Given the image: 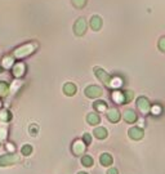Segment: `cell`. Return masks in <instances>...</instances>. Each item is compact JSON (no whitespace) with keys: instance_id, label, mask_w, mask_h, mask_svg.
Returning a JSON list of instances; mask_svg holds the SVG:
<instances>
[{"instance_id":"obj_1","label":"cell","mask_w":165,"mask_h":174,"mask_svg":"<svg viewBox=\"0 0 165 174\" xmlns=\"http://www.w3.org/2000/svg\"><path fill=\"white\" fill-rule=\"evenodd\" d=\"M35 49H36V44H25L14 50V56L17 58L26 57V56H29V54H31Z\"/></svg>"},{"instance_id":"obj_2","label":"cell","mask_w":165,"mask_h":174,"mask_svg":"<svg viewBox=\"0 0 165 174\" xmlns=\"http://www.w3.org/2000/svg\"><path fill=\"white\" fill-rule=\"evenodd\" d=\"M18 161H19V157L14 154H8V155L0 156V166H8V165H12Z\"/></svg>"},{"instance_id":"obj_3","label":"cell","mask_w":165,"mask_h":174,"mask_svg":"<svg viewBox=\"0 0 165 174\" xmlns=\"http://www.w3.org/2000/svg\"><path fill=\"white\" fill-rule=\"evenodd\" d=\"M94 74L98 79H100L102 83L104 85H107V86H111V78H110V75L104 71L103 68H100V67H96L94 68Z\"/></svg>"},{"instance_id":"obj_4","label":"cell","mask_w":165,"mask_h":174,"mask_svg":"<svg viewBox=\"0 0 165 174\" xmlns=\"http://www.w3.org/2000/svg\"><path fill=\"white\" fill-rule=\"evenodd\" d=\"M85 96L88 98H98L102 96V89L97 85H89L88 88H85Z\"/></svg>"},{"instance_id":"obj_5","label":"cell","mask_w":165,"mask_h":174,"mask_svg":"<svg viewBox=\"0 0 165 174\" xmlns=\"http://www.w3.org/2000/svg\"><path fill=\"white\" fill-rule=\"evenodd\" d=\"M85 30H86V22H85V19L80 17L78 21H76V23L74 26V32L78 36H82L85 34Z\"/></svg>"},{"instance_id":"obj_6","label":"cell","mask_w":165,"mask_h":174,"mask_svg":"<svg viewBox=\"0 0 165 174\" xmlns=\"http://www.w3.org/2000/svg\"><path fill=\"white\" fill-rule=\"evenodd\" d=\"M137 106H138L139 111L142 113H148L150 112V102H148V99L146 98V97H139L138 99H137Z\"/></svg>"},{"instance_id":"obj_7","label":"cell","mask_w":165,"mask_h":174,"mask_svg":"<svg viewBox=\"0 0 165 174\" xmlns=\"http://www.w3.org/2000/svg\"><path fill=\"white\" fill-rule=\"evenodd\" d=\"M128 134H129V137L132 139H134V141H139V139L143 138V130H142L141 128H138V127L130 128Z\"/></svg>"},{"instance_id":"obj_8","label":"cell","mask_w":165,"mask_h":174,"mask_svg":"<svg viewBox=\"0 0 165 174\" xmlns=\"http://www.w3.org/2000/svg\"><path fill=\"white\" fill-rule=\"evenodd\" d=\"M90 27L94 31H100L102 27V18L100 16H93L90 18Z\"/></svg>"},{"instance_id":"obj_9","label":"cell","mask_w":165,"mask_h":174,"mask_svg":"<svg viewBox=\"0 0 165 174\" xmlns=\"http://www.w3.org/2000/svg\"><path fill=\"white\" fill-rule=\"evenodd\" d=\"M107 119L112 123H116L120 120V112L116 110V108H110L107 111Z\"/></svg>"},{"instance_id":"obj_10","label":"cell","mask_w":165,"mask_h":174,"mask_svg":"<svg viewBox=\"0 0 165 174\" xmlns=\"http://www.w3.org/2000/svg\"><path fill=\"white\" fill-rule=\"evenodd\" d=\"M85 150V143L82 141H76V142L72 144V151L75 155H81Z\"/></svg>"},{"instance_id":"obj_11","label":"cell","mask_w":165,"mask_h":174,"mask_svg":"<svg viewBox=\"0 0 165 174\" xmlns=\"http://www.w3.org/2000/svg\"><path fill=\"white\" fill-rule=\"evenodd\" d=\"M25 70H26V66L23 63H17L13 67L12 71H13V75L16 76V78H21V76L25 74Z\"/></svg>"},{"instance_id":"obj_12","label":"cell","mask_w":165,"mask_h":174,"mask_svg":"<svg viewBox=\"0 0 165 174\" xmlns=\"http://www.w3.org/2000/svg\"><path fill=\"white\" fill-rule=\"evenodd\" d=\"M124 120L126 123H134L137 120V115L133 110H125L124 111Z\"/></svg>"},{"instance_id":"obj_13","label":"cell","mask_w":165,"mask_h":174,"mask_svg":"<svg viewBox=\"0 0 165 174\" xmlns=\"http://www.w3.org/2000/svg\"><path fill=\"white\" fill-rule=\"evenodd\" d=\"M63 92L66 96H74L76 93V86L72 83H66L63 86Z\"/></svg>"},{"instance_id":"obj_14","label":"cell","mask_w":165,"mask_h":174,"mask_svg":"<svg viewBox=\"0 0 165 174\" xmlns=\"http://www.w3.org/2000/svg\"><path fill=\"white\" fill-rule=\"evenodd\" d=\"M100 161L103 166H110L112 164V156L110 154H102L100 157Z\"/></svg>"},{"instance_id":"obj_15","label":"cell","mask_w":165,"mask_h":174,"mask_svg":"<svg viewBox=\"0 0 165 174\" xmlns=\"http://www.w3.org/2000/svg\"><path fill=\"white\" fill-rule=\"evenodd\" d=\"M100 116L97 115V113H88V116H86V121L89 123L90 125H97V124H100Z\"/></svg>"},{"instance_id":"obj_16","label":"cell","mask_w":165,"mask_h":174,"mask_svg":"<svg viewBox=\"0 0 165 174\" xmlns=\"http://www.w3.org/2000/svg\"><path fill=\"white\" fill-rule=\"evenodd\" d=\"M93 134H94V137H97L98 139H104L107 137V130L104 128H97V129H94Z\"/></svg>"},{"instance_id":"obj_17","label":"cell","mask_w":165,"mask_h":174,"mask_svg":"<svg viewBox=\"0 0 165 174\" xmlns=\"http://www.w3.org/2000/svg\"><path fill=\"white\" fill-rule=\"evenodd\" d=\"M112 99L118 103H124V93H121V92H114Z\"/></svg>"},{"instance_id":"obj_18","label":"cell","mask_w":165,"mask_h":174,"mask_svg":"<svg viewBox=\"0 0 165 174\" xmlns=\"http://www.w3.org/2000/svg\"><path fill=\"white\" fill-rule=\"evenodd\" d=\"M81 164L84 166H92L93 165V157L89 155H85L81 157Z\"/></svg>"},{"instance_id":"obj_19","label":"cell","mask_w":165,"mask_h":174,"mask_svg":"<svg viewBox=\"0 0 165 174\" xmlns=\"http://www.w3.org/2000/svg\"><path fill=\"white\" fill-rule=\"evenodd\" d=\"M8 89H9L8 84L4 83V81H0V96H2V97L7 96L8 94Z\"/></svg>"},{"instance_id":"obj_20","label":"cell","mask_w":165,"mask_h":174,"mask_svg":"<svg viewBox=\"0 0 165 174\" xmlns=\"http://www.w3.org/2000/svg\"><path fill=\"white\" fill-rule=\"evenodd\" d=\"M10 117H12V115L7 110H0V120L2 121H8Z\"/></svg>"},{"instance_id":"obj_21","label":"cell","mask_w":165,"mask_h":174,"mask_svg":"<svg viewBox=\"0 0 165 174\" xmlns=\"http://www.w3.org/2000/svg\"><path fill=\"white\" fill-rule=\"evenodd\" d=\"M94 108H96V110H98V111H104V110L107 108L106 102H103V101H98V102H96V103H94Z\"/></svg>"},{"instance_id":"obj_22","label":"cell","mask_w":165,"mask_h":174,"mask_svg":"<svg viewBox=\"0 0 165 174\" xmlns=\"http://www.w3.org/2000/svg\"><path fill=\"white\" fill-rule=\"evenodd\" d=\"M21 152H22V155L29 156V155H31V152H32V147H31L30 144H25L23 147L21 148Z\"/></svg>"},{"instance_id":"obj_23","label":"cell","mask_w":165,"mask_h":174,"mask_svg":"<svg viewBox=\"0 0 165 174\" xmlns=\"http://www.w3.org/2000/svg\"><path fill=\"white\" fill-rule=\"evenodd\" d=\"M133 97H134L133 92H130V90H126V92H124V103H126V102H130L132 99H133Z\"/></svg>"},{"instance_id":"obj_24","label":"cell","mask_w":165,"mask_h":174,"mask_svg":"<svg viewBox=\"0 0 165 174\" xmlns=\"http://www.w3.org/2000/svg\"><path fill=\"white\" fill-rule=\"evenodd\" d=\"M13 64V58H10V57H5L4 58V62H3V66L4 67H7V68H10V66Z\"/></svg>"},{"instance_id":"obj_25","label":"cell","mask_w":165,"mask_h":174,"mask_svg":"<svg viewBox=\"0 0 165 174\" xmlns=\"http://www.w3.org/2000/svg\"><path fill=\"white\" fill-rule=\"evenodd\" d=\"M85 2H86V0H72V3H74L78 8L84 7V5H85Z\"/></svg>"},{"instance_id":"obj_26","label":"cell","mask_w":165,"mask_h":174,"mask_svg":"<svg viewBox=\"0 0 165 174\" xmlns=\"http://www.w3.org/2000/svg\"><path fill=\"white\" fill-rule=\"evenodd\" d=\"M90 141H92V138H90V134H84L82 135V142H84L85 144H90Z\"/></svg>"},{"instance_id":"obj_27","label":"cell","mask_w":165,"mask_h":174,"mask_svg":"<svg viewBox=\"0 0 165 174\" xmlns=\"http://www.w3.org/2000/svg\"><path fill=\"white\" fill-rule=\"evenodd\" d=\"M159 48H160V50L165 52V36H163L160 41H159Z\"/></svg>"},{"instance_id":"obj_28","label":"cell","mask_w":165,"mask_h":174,"mask_svg":"<svg viewBox=\"0 0 165 174\" xmlns=\"http://www.w3.org/2000/svg\"><path fill=\"white\" fill-rule=\"evenodd\" d=\"M30 133L32 134V135H36L37 134V127L35 124H32L31 127H30Z\"/></svg>"},{"instance_id":"obj_29","label":"cell","mask_w":165,"mask_h":174,"mask_svg":"<svg viewBox=\"0 0 165 174\" xmlns=\"http://www.w3.org/2000/svg\"><path fill=\"white\" fill-rule=\"evenodd\" d=\"M152 112H153V115H159V113L161 112V107H159V106H155L152 108Z\"/></svg>"},{"instance_id":"obj_30","label":"cell","mask_w":165,"mask_h":174,"mask_svg":"<svg viewBox=\"0 0 165 174\" xmlns=\"http://www.w3.org/2000/svg\"><path fill=\"white\" fill-rule=\"evenodd\" d=\"M107 174H119V172H118V169H115V168H111V169H108Z\"/></svg>"},{"instance_id":"obj_31","label":"cell","mask_w":165,"mask_h":174,"mask_svg":"<svg viewBox=\"0 0 165 174\" xmlns=\"http://www.w3.org/2000/svg\"><path fill=\"white\" fill-rule=\"evenodd\" d=\"M7 148H8V150H12V151L14 150V147H13V146H12V144H10V143H9L8 146H7Z\"/></svg>"},{"instance_id":"obj_32","label":"cell","mask_w":165,"mask_h":174,"mask_svg":"<svg viewBox=\"0 0 165 174\" xmlns=\"http://www.w3.org/2000/svg\"><path fill=\"white\" fill-rule=\"evenodd\" d=\"M3 72V67H0V74H2Z\"/></svg>"},{"instance_id":"obj_33","label":"cell","mask_w":165,"mask_h":174,"mask_svg":"<svg viewBox=\"0 0 165 174\" xmlns=\"http://www.w3.org/2000/svg\"><path fill=\"white\" fill-rule=\"evenodd\" d=\"M79 174H86V173H82V172H81V173H79Z\"/></svg>"}]
</instances>
